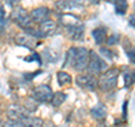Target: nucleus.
<instances>
[{
	"mask_svg": "<svg viewBox=\"0 0 135 127\" xmlns=\"http://www.w3.org/2000/svg\"><path fill=\"white\" fill-rule=\"evenodd\" d=\"M88 60H89V50L86 47H70L66 52L65 64L72 66L78 72H83L87 70Z\"/></svg>",
	"mask_w": 135,
	"mask_h": 127,
	"instance_id": "f257e3e1",
	"label": "nucleus"
},
{
	"mask_svg": "<svg viewBox=\"0 0 135 127\" xmlns=\"http://www.w3.org/2000/svg\"><path fill=\"white\" fill-rule=\"evenodd\" d=\"M61 23L69 38L72 41L82 40L84 35V25L79 18L71 14H64L61 17Z\"/></svg>",
	"mask_w": 135,
	"mask_h": 127,
	"instance_id": "f03ea898",
	"label": "nucleus"
},
{
	"mask_svg": "<svg viewBox=\"0 0 135 127\" xmlns=\"http://www.w3.org/2000/svg\"><path fill=\"white\" fill-rule=\"evenodd\" d=\"M118 77H119V69L117 67L107 69L100 74L98 79V88L101 91H112L117 86Z\"/></svg>",
	"mask_w": 135,
	"mask_h": 127,
	"instance_id": "7ed1b4c3",
	"label": "nucleus"
},
{
	"mask_svg": "<svg viewBox=\"0 0 135 127\" xmlns=\"http://www.w3.org/2000/svg\"><path fill=\"white\" fill-rule=\"evenodd\" d=\"M107 63L95 51H89V60H88L87 71L92 75H100L103 72L107 70Z\"/></svg>",
	"mask_w": 135,
	"mask_h": 127,
	"instance_id": "20e7f679",
	"label": "nucleus"
},
{
	"mask_svg": "<svg viewBox=\"0 0 135 127\" xmlns=\"http://www.w3.org/2000/svg\"><path fill=\"white\" fill-rule=\"evenodd\" d=\"M10 18L20 28L26 29L28 27H31L32 25V19H31V16H29V12L20 6H16L12 8Z\"/></svg>",
	"mask_w": 135,
	"mask_h": 127,
	"instance_id": "39448f33",
	"label": "nucleus"
},
{
	"mask_svg": "<svg viewBox=\"0 0 135 127\" xmlns=\"http://www.w3.org/2000/svg\"><path fill=\"white\" fill-rule=\"evenodd\" d=\"M75 83L81 89L87 91H95L98 88V79L89 73L78 74L75 78Z\"/></svg>",
	"mask_w": 135,
	"mask_h": 127,
	"instance_id": "423d86ee",
	"label": "nucleus"
},
{
	"mask_svg": "<svg viewBox=\"0 0 135 127\" xmlns=\"http://www.w3.org/2000/svg\"><path fill=\"white\" fill-rule=\"evenodd\" d=\"M53 97L52 88L47 84H40L34 88L33 90V98L38 102H50Z\"/></svg>",
	"mask_w": 135,
	"mask_h": 127,
	"instance_id": "0eeeda50",
	"label": "nucleus"
},
{
	"mask_svg": "<svg viewBox=\"0 0 135 127\" xmlns=\"http://www.w3.org/2000/svg\"><path fill=\"white\" fill-rule=\"evenodd\" d=\"M7 117H8V119H10V120H22L24 117H26L28 116L29 111L26 110V108L24 107V106L22 105H10L9 107L7 108Z\"/></svg>",
	"mask_w": 135,
	"mask_h": 127,
	"instance_id": "6e6552de",
	"label": "nucleus"
},
{
	"mask_svg": "<svg viewBox=\"0 0 135 127\" xmlns=\"http://www.w3.org/2000/svg\"><path fill=\"white\" fill-rule=\"evenodd\" d=\"M56 28H57V23L55 20L47 19V20H44V22L40 23L37 31H38L42 38H45V37L54 34V32L56 31Z\"/></svg>",
	"mask_w": 135,
	"mask_h": 127,
	"instance_id": "1a4fd4ad",
	"label": "nucleus"
},
{
	"mask_svg": "<svg viewBox=\"0 0 135 127\" xmlns=\"http://www.w3.org/2000/svg\"><path fill=\"white\" fill-rule=\"evenodd\" d=\"M54 8L57 12H68L73 9H80L82 8V5L74 0H57L54 3Z\"/></svg>",
	"mask_w": 135,
	"mask_h": 127,
	"instance_id": "9d476101",
	"label": "nucleus"
},
{
	"mask_svg": "<svg viewBox=\"0 0 135 127\" xmlns=\"http://www.w3.org/2000/svg\"><path fill=\"white\" fill-rule=\"evenodd\" d=\"M50 15H51V10L47 7H38L33 9L29 12V16H31L32 22L34 23H42L44 20L50 19Z\"/></svg>",
	"mask_w": 135,
	"mask_h": 127,
	"instance_id": "9b49d317",
	"label": "nucleus"
},
{
	"mask_svg": "<svg viewBox=\"0 0 135 127\" xmlns=\"http://www.w3.org/2000/svg\"><path fill=\"white\" fill-rule=\"evenodd\" d=\"M15 42L20 46H25V47H29V48H34L38 45V41L27 33H23V34L16 35Z\"/></svg>",
	"mask_w": 135,
	"mask_h": 127,
	"instance_id": "f8f14e48",
	"label": "nucleus"
},
{
	"mask_svg": "<svg viewBox=\"0 0 135 127\" xmlns=\"http://www.w3.org/2000/svg\"><path fill=\"white\" fill-rule=\"evenodd\" d=\"M24 127H43L44 126V120L40 117L32 116V114H29L28 116L24 117L22 120H19Z\"/></svg>",
	"mask_w": 135,
	"mask_h": 127,
	"instance_id": "ddd939ff",
	"label": "nucleus"
},
{
	"mask_svg": "<svg viewBox=\"0 0 135 127\" xmlns=\"http://www.w3.org/2000/svg\"><path fill=\"white\" fill-rule=\"evenodd\" d=\"M92 38L97 45H101L104 42H106L107 38V31L105 27H97L91 32Z\"/></svg>",
	"mask_w": 135,
	"mask_h": 127,
	"instance_id": "4468645a",
	"label": "nucleus"
},
{
	"mask_svg": "<svg viewBox=\"0 0 135 127\" xmlns=\"http://www.w3.org/2000/svg\"><path fill=\"white\" fill-rule=\"evenodd\" d=\"M91 115L92 117L97 120H103L105 117L107 116V108L106 106L103 104H98L97 106H95L94 108L91 109Z\"/></svg>",
	"mask_w": 135,
	"mask_h": 127,
	"instance_id": "2eb2a0df",
	"label": "nucleus"
},
{
	"mask_svg": "<svg viewBox=\"0 0 135 127\" xmlns=\"http://www.w3.org/2000/svg\"><path fill=\"white\" fill-rule=\"evenodd\" d=\"M56 78H57V83L61 87L69 86V84L72 83V77L65 71H59L56 73Z\"/></svg>",
	"mask_w": 135,
	"mask_h": 127,
	"instance_id": "dca6fc26",
	"label": "nucleus"
},
{
	"mask_svg": "<svg viewBox=\"0 0 135 127\" xmlns=\"http://www.w3.org/2000/svg\"><path fill=\"white\" fill-rule=\"evenodd\" d=\"M65 100H66V95L62 91H57V92H55V94H53V97H52V99H51V102H52V105L54 106V107H60Z\"/></svg>",
	"mask_w": 135,
	"mask_h": 127,
	"instance_id": "f3484780",
	"label": "nucleus"
},
{
	"mask_svg": "<svg viewBox=\"0 0 135 127\" xmlns=\"http://www.w3.org/2000/svg\"><path fill=\"white\" fill-rule=\"evenodd\" d=\"M115 6V10L117 14H119V15H124L126 10H127V8H128V3L126 0H119L116 5H114Z\"/></svg>",
	"mask_w": 135,
	"mask_h": 127,
	"instance_id": "a211bd4d",
	"label": "nucleus"
},
{
	"mask_svg": "<svg viewBox=\"0 0 135 127\" xmlns=\"http://www.w3.org/2000/svg\"><path fill=\"white\" fill-rule=\"evenodd\" d=\"M38 104H40L38 101L35 100L34 98H28V99L26 100V102H25L24 107L26 108L27 111L32 113V111H35L36 109H37V107H38Z\"/></svg>",
	"mask_w": 135,
	"mask_h": 127,
	"instance_id": "6ab92c4d",
	"label": "nucleus"
},
{
	"mask_svg": "<svg viewBox=\"0 0 135 127\" xmlns=\"http://www.w3.org/2000/svg\"><path fill=\"white\" fill-rule=\"evenodd\" d=\"M100 54H101V57H105V58H108V60L113 61L114 58V54H113V51L109 50L108 47H100Z\"/></svg>",
	"mask_w": 135,
	"mask_h": 127,
	"instance_id": "aec40b11",
	"label": "nucleus"
},
{
	"mask_svg": "<svg viewBox=\"0 0 135 127\" xmlns=\"http://www.w3.org/2000/svg\"><path fill=\"white\" fill-rule=\"evenodd\" d=\"M118 42H119V37H118V35H112L106 38V43L108 46H112V45H115L117 44Z\"/></svg>",
	"mask_w": 135,
	"mask_h": 127,
	"instance_id": "412c9836",
	"label": "nucleus"
},
{
	"mask_svg": "<svg viewBox=\"0 0 135 127\" xmlns=\"http://www.w3.org/2000/svg\"><path fill=\"white\" fill-rule=\"evenodd\" d=\"M5 127H24V125L18 120H10L8 119L5 121Z\"/></svg>",
	"mask_w": 135,
	"mask_h": 127,
	"instance_id": "4be33fe9",
	"label": "nucleus"
},
{
	"mask_svg": "<svg viewBox=\"0 0 135 127\" xmlns=\"http://www.w3.org/2000/svg\"><path fill=\"white\" fill-rule=\"evenodd\" d=\"M124 77H125L126 86L129 87L131 84H133V82H134V74H133V72H132V73L127 72V73H125V74H124Z\"/></svg>",
	"mask_w": 135,
	"mask_h": 127,
	"instance_id": "5701e85b",
	"label": "nucleus"
},
{
	"mask_svg": "<svg viewBox=\"0 0 135 127\" xmlns=\"http://www.w3.org/2000/svg\"><path fill=\"white\" fill-rule=\"evenodd\" d=\"M5 17H6V11L2 6H0V25L1 26H3V24H5Z\"/></svg>",
	"mask_w": 135,
	"mask_h": 127,
	"instance_id": "b1692460",
	"label": "nucleus"
},
{
	"mask_svg": "<svg viewBox=\"0 0 135 127\" xmlns=\"http://www.w3.org/2000/svg\"><path fill=\"white\" fill-rule=\"evenodd\" d=\"M6 3L8 6H10V7H16V6H18V2H19V0H5Z\"/></svg>",
	"mask_w": 135,
	"mask_h": 127,
	"instance_id": "393cba45",
	"label": "nucleus"
},
{
	"mask_svg": "<svg viewBox=\"0 0 135 127\" xmlns=\"http://www.w3.org/2000/svg\"><path fill=\"white\" fill-rule=\"evenodd\" d=\"M107 2H109V3H113V5H116V3L119 1V0H106Z\"/></svg>",
	"mask_w": 135,
	"mask_h": 127,
	"instance_id": "a878e982",
	"label": "nucleus"
},
{
	"mask_svg": "<svg viewBox=\"0 0 135 127\" xmlns=\"http://www.w3.org/2000/svg\"><path fill=\"white\" fill-rule=\"evenodd\" d=\"M0 127H5V121L0 119Z\"/></svg>",
	"mask_w": 135,
	"mask_h": 127,
	"instance_id": "bb28decb",
	"label": "nucleus"
},
{
	"mask_svg": "<svg viewBox=\"0 0 135 127\" xmlns=\"http://www.w3.org/2000/svg\"><path fill=\"white\" fill-rule=\"evenodd\" d=\"M90 1H91V2H96V3H98V2L100 1V0H90Z\"/></svg>",
	"mask_w": 135,
	"mask_h": 127,
	"instance_id": "cd10ccee",
	"label": "nucleus"
},
{
	"mask_svg": "<svg viewBox=\"0 0 135 127\" xmlns=\"http://www.w3.org/2000/svg\"><path fill=\"white\" fill-rule=\"evenodd\" d=\"M2 31H3V26H1V25H0V34L2 33Z\"/></svg>",
	"mask_w": 135,
	"mask_h": 127,
	"instance_id": "c85d7f7f",
	"label": "nucleus"
}]
</instances>
